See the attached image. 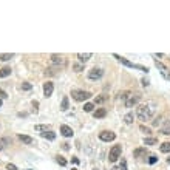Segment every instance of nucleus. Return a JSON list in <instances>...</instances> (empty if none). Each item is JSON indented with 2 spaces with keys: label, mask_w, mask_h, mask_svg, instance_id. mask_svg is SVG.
<instances>
[{
  "label": "nucleus",
  "mask_w": 170,
  "mask_h": 170,
  "mask_svg": "<svg viewBox=\"0 0 170 170\" xmlns=\"http://www.w3.org/2000/svg\"><path fill=\"white\" fill-rule=\"evenodd\" d=\"M11 74V68L9 67H3L2 70H0V77H6Z\"/></svg>",
  "instance_id": "16"
},
{
  "label": "nucleus",
  "mask_w": 170,
  "mask_h": 170,
  "mask_svg": "<svg viewBox=\"0 0 170 170\" xmlns=\"http://www.w3.org/2000/svg\"><path fill=\"white\" fill-rule=\"evenodd\" d=\"M37 107H39V102H37V101H33V108H34V113H37Z\"/></svg>",
  "instance_id": "33"
},
{
  "label": "nucleus",
  "mask_w": 170,
  "mask_h": 170,
  "mask_svg": "<svg viewBox=\"0 0 170 170\" xmlns=\"http://www.w3.org/2000/svg\"><path fill=\"white\" fill-rule=\"evenodd\" d=\"M111 170H116V169H111Z\"/></svg>",
  "instance_id": "43"
},
{
  "label": "nucleus",
  "mask_w": 170,
  "mask_h": 170,
  "mask_svg": "<svg viewBox=\"0 0 170 170\" xmlns=\"http://www.w3.org/2000/svg\"><path fill=\"white\" fill-rule=\"evenodd\" d=\"M113 57H116L121 63H122V65H125V67H128V68H136V70H141V71H144V73H149V68H147V67H142V65H138V63H133V62H130V60H127L125 57H122V56L113 54Z\"/></svg>",
  "instance_id": "2"
},
{
  "label": "nucleus",
  "mask_w": 170,
  "mask_h": 170,
  "mask_svg": "<svg viewBox=\"0 0 170 170\" xmlns=\"http://www.w3.org/2000/svg\"><path fill=\"white\" fill-rule=\"evenodd\" d=\"M155 63H156V67H158V68H159V70H161V73H162V74H164V76H165V77H167V74H169V73H167V67H165V65H164V63L158 62V60H155Z\"/></svg>",
  "instance_id": "14"
},
{
  "label": "nucleus",
  "mask_w": 170,
  "mask_h": 170,
  "mask_svg": "<svg viewBox=\"0 0 170 170\" xmlns=\"http://www.w3.org/2000/svg\"><path fill=\"white\" fill-rule=\"evenodd\" d=\"M142 85L147 87V85H149V81H147V79H142Z\"/></svg>",
  "instance_id": "37"
},
{
  "label": "nucleus",
  "mask_w": 170,
  "mask_h": 170,
  "mask_svg": "<svg viewBox=\"0 0 170 170\" xmlns=\"http://www.w3.org/2000/svg\"><path fill=\"white\" fill-rule=\"evenodd\" d=\"M142 155H145V149H136L133 152V156H136V158L142 156Z\"/></svg>",
  "instance_id": "21"
},
{
  "label": "nucleus",
  "mask_w": 170,
  "mask_h": 170,
  "mask_svg": "<svg viewBox=\"0 0 170 170\" xmlns=\"http://www.w3.org/2000/svg\"><path fill=\"white\" fill-rule=\"evenodd\" d=\"M155 111H156V104H155L153 101H149V102H145V104L139 105L136 115H138V118L141 121H150L153 118Z\"/></svg>",
  "instance_id": "1"
},
{
  "label": "nucleus",
  "mask_w": 170,
  "mask_h": 170,
  "mask_svg": "<svg viewBox=\"0 0 170 170\" xmlns=\"http://www.w3.org/2000/svg\"><path fill=\"white\" fill-rule=\"evenodd\" d=\"M6 169H9V170H17V167H16L14 164H8V165H6Z\"/></svg>",
  "instance_id": "36"
},
{
  "label": "nucleus",
  "mask_w": 170,
  "mask_h": 170,
  "mask_svg": "<svg viewBox=\"0 0 170 170\" xmlns=\"http://www.w3.org/2000/svg\"><path fill=\"white\" fill-rule=\"evenodd\" d=\"M3 147H5V145H3V141H2V139H0V150H2Z\"/></svg>",
  "instance_id": "38"
},
{
  "label": "nucleus",
  "mask_w": 170,
  "mask_h": 170,
  "mask_svg": "<svg viewBox=\"0 0 170 170\" xmlns=\"http://www.w3.org/2000/svg\"><path fill=\"white\" fill-rule=\"evenodd\" d=\"M47 125H36V127H34V130H36V131H42V133H43V131H47Z\"/></svg>",
  "instance_id": "26"
},
{
  "label": "nucleus",
  "mask_w": 170,
  "mask_h": 170,
  "mask_svg": "<svg viewBox=\"0 0 170 170\" xmlns=\"http://www.w3.org/2000/svg\"><path fill=\"white\" fill-rule=\"evenodd\" d=\"M159 150L162 153H169L170 152V142H162L161 147H159Z\"/></svg>",
  "instance_id": "17"
},
{
  "label": "nucleus",
  "mask_w": 170,
  "mask_h": 170,
  "mask_svg": "<svg viewBox=\"0 0 170 170\" xmlns=\"http://www.w3.org/2000/svg\"><path fill=\"white\" fill-rule=\"evenodd\" d=\"M71 170H77V169H71Z\"/></svg>",
  "instance_id": "42"
},
{
  "label": "nucleus",
  "mask_w": 170,
  "mask_h": 170,
  "mask_svg": "<svg viewBox=\"0 0 170 170\" xmlns=\"http://www.w3.org/2000/svg\"><path fill=\"white\" fill-rule=\"evenodd\" d=\"M57 162L60 165H67V159H65V158H62V156H57Z\"/></svg>",
  "instance_id": "30"
},
{
  "label": "nucleus",
  "mask_w": 170,
  "mask_h": 170,
  "mask_svg": "<svg viewBox=\"0 0 170 170\" xmlns=\"http://www.w3.org/2000/svg\"><path fill=\"white\" fill-rule=\"evenodd\" d=\"M121 152H122V149H121L119 144L113 145L111 150H110V153H108V161H110V162H116L119 159V156H121Z\"/></svg>",
  "instance_id": "4"
},
{
  "label": "nucleus",
  "mask_w": 170,
  "mask_h": 170,
  "mask_svg": "<svg viewBox=\"0 0 170 170\" xmlns=\"http://www.w3.org/2000/svg\"><path fill=\"white\" fill-rule=\"evenodd\" d=\"M53 90H54L53 82H45V84H43V96L45 97H50L51 94H53Z\"/></svg>",
  "instance_id": "8"
},
{
  "label": "nucleus",
  "mask_w": 170,
  "mask_h": 170,
  "mask_svg": "<svg viewBox=\"0 0 170 170\" xmlns=\"http://www.w3.org/2000/svg\"><path fill=\"white\" fill-rule=\"evenodd\" d=\"M0 107H2V99H0Z\"/></svg>",
  "instance_id": "41"
},
{
  "label": "nucleus",
  "mask_w": 170,
  "mask_h": 170,
  "mask_svg": "<svg viewBox=\"0 0 170 170\" xmlns=\"http://www.w3.org/2000/svg\"><path fill=\"white\" fill-rule=\"evenodd\" d=\"M31 84H29V82H23V84H22V90H25V91H28V90H31Z\"/></svg>",
  "instance_id": "27"
},
{
  "label": "nucleus",
  "mask_w": 170,
  "mask_h": 170,
  "mask_svg": "<svg viewBox=\"0 0 170 170\" xmlns=\"http://www.w3.org/2000/svg\"><path fill=\"white\" fill-rule=\"evenodd\" d=\"M102 76H104V70H102V68H93V70L88 71V79L90 81H99Z\"/></svg>",
  "instance_id": "5"
},
{
  "label": "nucleus",
  "mask_w": 170,
  "mask_h": 170,
  "mask_svg": "<svg viewBox=\"0 0 170 170\" xmlns=\"http://www.w3.org/2000/svg\"><path fill=\"white\" fill-rule=\"evenodd\" d=\"M133 113H127V115L125 116H124V122H125V124H131V122H133Z\"/></svg>",
  "instance_id": "19"
},
{
  "label": "nucleus",
  "mask_w": 170,
  "mask_h": 170,
  "mask_svg": "<svg viewBox=\"0 0 170 170\" xmlns=\"http://www.w3.org/2000/svg\"><path fill=\"white\" fill-rule=\"evenodd\" d=\"M141 131H142V133H145V135H149L150 133V128L145 127V125H141Z\"/></svg>",
  "instance_id": "32"
},
{
  "label": "nucleus",
  "mask_w": 170,
  "mask_h": 170,
  "mask_svg": "<svg viewBox=\"0 0 170 170\" xmlns=\"http://www.w3.org/2000/svg\"><path fill=\"white\" fill-rule=\"evenodd\" d=\"M99 138H101V141H104V142H110V141H115L116 135H115V131L104 130V131H101V133H99Z\"/></svg>",
  "instance_id": "6"
},
{
  "label": "nucleus",
  "mask_w": 170,
  "mask_h": 170,
  "mask_svg": "<svg viewBox=\"0 0 170 170\" xmlns=\"http://www.w3.org/2000/svg\"><path fill=\"white\" fill-rule=\"evenodd\" d=\"M71 97L77 102H82V101H87L91 97V93L90 91H84V90H73L71 91Z\"/></svg>",
  "instance_id": "3"
},
{
  "label": "nucleus",
  "mask_w": 170,
  "mask_h": 170,
  "mask_svg": "<svg viewBox=\"0 0 170 170\" xmlns=\"http://www.w3.org/2000/svg\"><path fill=\"white\" fill-rule=\"evenodd\" d=\"M167 79H169V81H170V74H167Z\"/></svg>",
  "instance_id": "40"
},
{
  "label": "nucleus",
  "mask_w": 170,
  "mask_h": 170,
  "mask_svg": "<svg viewBox=\"0 0 170 170\" xmlns=\"http://www.w3.org/2000/svg\"><path fill=\"white\" fill-rule=\"evenodd\" d=\"M90 57H91V53H85V54H84V53H79V54H77V59L81 60V62H84V63H85Z\"/></svg>",
  "instance_id": "12"
},
{
  "label": "nucleus",
  "mask_w": 170,
  "mask_h": 170,
  "mask_svg": "<svg viewBox=\"0 0 170 170\" xmlns=\"http://www.w3.org/2000/svg\"><path fill=\"white\" fill-rule=\"evenodd\" d=\"M139 99H141V94H130V97L125 101V105L127 107H135L139 102Z\"/></svg>",
  "instance_id": "7"
},
{
  "label": "nucleus",
  "mask_w": 170,
  "mask_h": 170,
  "mask_svg": "<svg viewBox=\"0 0 170 170\" xmlns=\"http://www.w3.org/2000/svg\"><path fill=\"white\" fill-rule=\"evenodd\" d=\"M73 68H74V71H77V73H79V71L84 70V65H81V63H74Z\"/></svg>",
  "instance_id": "29"
},
{
  "label": "nucleus",
  "mask_w": 170,
  "mask_h": 170,
  "mask_svg": "<svg viewBox=\"0 0 170 170\" xmlns=\"http://www.w3.org/2000/svg\"><path fill=\"white\" fill-rule=\"evenodd\" d=\"M19 139H20L23 144H26V145H31V144H34V139L31 138V136H28V135H19Z\"/></svg>",
  "instance_id": "10"
},
{
  "label": "nucleus",
  "mask_w": 170,
  "mask_h": 170,
  "mask_svg": "<svg viewBox=\"0 0 170 170\" xmlns=\"http://www.w3.org/2000/svg\"><path fill=\"white\" fill-rule=\"evenodd\" d=\"M51 62L53 63H63V57L60 54H53L51 56Z\"/></svg>",
  "instance_id": "15"
},
{
  "label": "nucleus",
  "mask_w": 170,
  "mask_h": 170,
  "mask_svg": "<svg viewBox=\"0 0 170 170\" xmlns=\"http://www.w3.org/2000/svg\"><path fill=\"white\" fill-rule=\"evenodd\" d=\"M94 105L90 104V102H87V104H84V111H93Z\"/></svg>",
  "instance_id": "23"
},
{
  "label": "nucleus",
  "mask_w": 170,
  "mask_h": 170,
  "mask_svg": "<svg viewBox=\"0 0 170 170\" xmlns=\"http://www.w3.org/2000/svg\"><path fill=\"white\" fill-rule=\"evenodd\" d=\"M14 54H0V60H3V62H6V60H9L13 57Z\"/></svg>",
  "instance_id": "25"
},
{
  "label": "nucleus",
  "mask_w": 170,
  "mask_h": 170,
  "mask_svg": "<svg viewBox=\"0 0 170 170\" xmlns=\"http://www.w3.org/2000/svg\"><path fill=\"white\" fill-rule=\"evenodd\" d=\"M105 99H107V94H102V96H97L96 99H94V102H96V104H101V102H104Z\"/></svg>",
  "instance_id": "24"
},
{
  "label": "nucleus",
  "mask_w": 170,
  "mask_h": 170,
  "mask_svg": "<svg viewBox=\"0 0 170 170\" xmlns=\"http://www.w3.org/2000/svg\"><path fill=\"white\" fill-rule=\"evenodd\" d=\"M156 161H158V158H156V156H152V158L149 159V162H150V164H155Z\"/></svg>",
  "instance_id": "35"
},
{
  "label": "nucleus",
  "mask_w": 170,
  "mask_h": 170,
  "mask_svg": "<svg viewBox=\"0 0 170 170\" xmlns=\"http://www.w3.org/2000/svg\"><path fill=\"white\" fill-rule=\"evenodd\" d=\"M144 144H147V145H155V144H158V139H155V138H145V139H144Z\"/></svg>",
  "instance_id": "20"
},
{
  "label": "nucleus",
  "mask_w": 170,
  "mask_h": 170,
  "mask_svg": "<svg viewBox=\"0 0 170 170\" xmlns=\"http://www.w3.org/2000/svg\"><path fill=\"white\" fill-rule=\"evenodd\" d=\"M93 116H94V118H96V119L105 118V116H107V110H105V108H97V110L93 113Z\"/></svg>",
  "instance_id": "11"
},
{
  "label": "nucleus",
  "mask_w": 170,
  "mask_h": 170,
  "mask_svg": "<svg viewBox=\"0 0 170 170\" xmlns=\"http://www.w3.org/2000/svg\"><path fill=\"white\" fill-rule=\"evenodd\" d=\"M60 133L65 136V138H71V136H73V130H71V127H68V125H62L60 127Z\"/></svg>",
  "instance_id": "9"
},
{
  "label": "nucleus",
  "mask_w": 170,
  "mask_h": 170,
  "mask_svg": "<svg viewBox=\"0 0 170 170\" xmlns=\"http://www.w3.org/2000/svg\"><path fill=\"white\" fill-rule=\"evenodd\" d=\"M6 96H8V94H6V93H5V91H3V90H2V88H0V99H5V97H6Z\"/></svg>",
  "instance_id": "34"
},
{
  "label": "nucleus",
  "mask_w": 170,
  "mask_h": 170,
  "mask_svg": "<svg viewBox=\"0 0 170 170\" xmlns=\"http://www.w3.org/2000/svg\"><path fill=\"white\" fill-rule=\"evenodd\" d=\"M119 169H121V170H127V162H125V159H122V161H121Z\"/></svg>",
  "instance_id": "31"
},
{
  "label": "nucleus",
  "mask_w": 170,
  "mask_h": 170,
  "mask_svg": "<svg viewBox=\"0 0 170 170\" xmlns=\"http://www.w3.org/2000/svg\"><path fill=\"white\" fill-rule=\"evenodd\" d=\"M40 135H42V138L50 139V141H53V139L56 138V133H54V131H50V130H48V131H43V133H40Z\"/></svg>",
  "instance_id": "13"
},
{
  "label": "nucleus",
  "mask_w": 170,
  "mask_h": 170,
  "mask_svg": "<svg viewBox=\"0 0 170 170\" xmlns=\"http://www.w3.org/2000/svg\"><path fill=\"white\" fill-rule=\"evenodd\" d=\"M119 99H127V97H130V91H124V93H119Z\"/></svg>",
  "instance_id": "28"
},
{
  "label": "nucleus",
  "mask_w": 170,
  "mask_h": 170,
  "mask_svg": "<svg viewBox=\"0 0 170 170\" xmlns=\"http://www.w3.org/2000/svg\"><path fill=\"white\" fill-rule=\"evenodd\" d=\"M167 162H169V164H170V156H169V158H167Z\"/></svg>",
  "instance_id": "39"
},
{
  "label": "nucleus",
  "mask_w": 170,
  "mask_h": 170,
  "mask_svg": "<svg viewBox=\"0 0 170 170\" xmlns=\"http://www.w3.org/2000/svg\"><path fill=\"white\" fill-rule=\"evenodd\" d=\"M60 110H62V111H67V110H68V97H67V96L62 99V104H60Z\"/></svg>",
  "instance_id": "18"
},
{
  "label": "nucleus",
  "mask_w": 170,
  "mask_h": 170,
  "mask_svg": "<svg viewBox=\"0 0 170 170\" xmlns=\"http://www.w3.org/2000/svg\"><path fill=\"white\" fill-rule=\"evenodd\" d=\"M161 131H162V133H164V135H170V121H169L167 124H165L164 127L161 128Z\"/></svg>",
  "instance_id": "22"
}]
</instances>
